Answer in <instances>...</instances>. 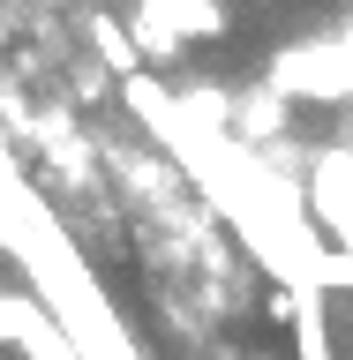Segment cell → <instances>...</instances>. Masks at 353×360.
I'll return each instance as SVG.
<instances>
[{
	"instance_id": "obj_3",
	"label": "cell",
	"mask_w": 353,
	"mask_h": 360,
	"mask_svg": "<svg viewBox=\"0 0 353 360\" xmlns=\"http://www.w3.org/2000/svg\"><path fill=\"white\" fill-rule=\"evenodd\" d=\"M151 15H166L173 30H188V38H225V8L218 0H143Z\"/></svg>"
},
{
	"instance_id": "obj_2",
	"label": "cell",
	"mask_w": 353,
	"mask_h": 360,
	"mask_svg": "<svg viewBox=\"0 0 353 360\" xmlns=\"http://www.w3.org/2000/svg\"><path fill=\"white\" fill-rule=\"evenodd\" d=\"M90 53H98V60H106L120 83L143 68V45H135V30H128V22H113L106 8H90Z\"/></svg>"
},
{
	"instance_id": "obj_1",
	"label": "cell",
	"mask_w": 353,
	"mask_h": 360,
	"mask_svg": "<svg viewBox=\"0 0 353 360\" xmlns=\"http://www.w3.org/2000/svg\"><path fill=\"white\" fill-rule=\"evenodd\" d=\"M0 345H23V360H83V345L23 292H0Z\"/></svg>"
},
{
	"instance_id": "obj_4",
	"label": "cell",
	"mask_w": 353,
	"mask_h": 360,
	"mask_svg": "<svg viewBox=\"0 0 353 360\" xmlns=\"http://www.w3.org/2000/svg\"><path fill=\"white\" fill-rule=\"evenodd\" d=\"M128 30H135V45L151 53V60H188V30H173L166 15H151L143 0H135V15H128Z\"/></svg>"
},
{
	"instance_id": "obj_5",
	"label": "cell",
	"mask_w": 353,
	"mask_h": 360,
	"mask_svg": "<svg viewBox=\"0 0 353 360\" xmlns=\"http://www.w3.org/2000/svg\"><path fill=\"white\" fill-rule=\"evenodd\" d=\"M264 8H271V0H264Z\"/></svg>"
}]
</instances>
